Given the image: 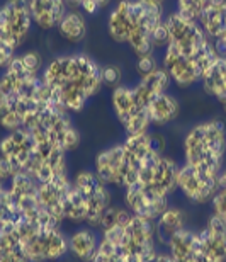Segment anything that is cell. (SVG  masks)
<instances>
[{
	"mask_svg": "<svg viewBox=\"0 0 226 262\" xmlns=\"http://www.w3.org/2000/svg\"><path fill=\"white\" fill-rule=\"evenodd\" d=\"M41 77L55 91L61 107L70 114L82 113L104 87L102 65L82 51L53 56L46 61Z\"/></svg>",
	"mask_w": 226,
	"mask_h": 262,
	"instance_id": "cell-1",
	"label": "cell"
},
{
	"mask_svg": "<svg viewBox=\"0 0 226 262\" xmlns=\"http://www.w3.org/2000/svg\"><path fill=\"white\" fill-rule=\"evenodd\" d=\"M182 164L219 176L226 165V123L204 119L186 131L182 138Z\"/></svg>",
	"mask_w": 226,
	"mask_h": 262,
	"instance_id": "cell-2",
	"label": "cell"
},
{
	"mask_svg": "<svg viewBox=\"0 0 226 262\" xmlns=\"http://www.w3.org/2000/svg\"><path fill=\"white\" fill-rule=\"evenodd\" d=\"M165 24L169 29V38L172 46L189 58L196 60L197 65L206 72L218 58L213 41L204 33L201 24L194 19H189L177 10H172L165 15Z\"/></svg>",
	"mask_w": 226,
	"mask_h": 262,
	"instance_id": "cell-3",
	"label": "cell"
},
{
	"mask_svg": "<svg viewBox=\"0 0 226 262\" xmlns=\"http://www.w3.org/2000/svg\"><path fill=\"white\" fill-rule=\"evenodd\" d=\"M14 230L29 262H60L68 255V235L63 227H43L19 218Z\"/></svg>",
	"mask_w": 226,
	"mask_h": 262,
	"instance_id": "cell-4",
	"label": "cell"
},
{
	"mask_svg": "<svg viewBox=\"0 0 226 262\" xmlns=\"http://www.w3.org/2000/svg\"><path fill=\"white\" fill-rule=\"evenodd\" d=\"M129 15L131 28L126 46L131 50V53L136 58L143 55L156 53L151 36H153L155 29L165 20V7L148 2V0H131Z\"/></svg>",
	"mask_w": 226,
	"mask_h": 262,
	"instance_id": "cell-5",
	"label": "cell"
},
{
	"mask_svg": "<svg viewBox=\"0 0 226 262\" xmlns=\"http://www.w3.org/2000/svg\"><path fill=\"white\" fill-rule=\"evenodd\" d=\"M29 131H39V133L46 135L51 141L70 154L75 151L80 146L82 136L80 131L75 126L72 119V114L66 113L60 104L50 102L41 109L36 121L33 123V126L29 128Z\"/></svg>",
	"mask_w": 226,
	"mask_h": 262,
	"instance_id": "cell-6",
	"label": "cell"
},
{
	"mask_svg": "<svg viewBox=\"0 0 226 262\" xmlns=\"http://www.w3.org/2000/svg\"><path fill=\"white\" fill-rule=\"evenodd\" d=\"M7 187L10 192V199L14 203L15 213H17L20 220L43 225V227H63L56 220L51 218L48 213L43 211L38 198L39 182L33 176L24 174V172L15 174Z\"/></svg>",
	"mask_w": 226,
	"mask_h": 262,
	"instance_id": "cell-7",
	"label": "cell"
},
{
	"mask_svg": "<svg viewBox=\"0 0 226 262\" xmlns=\"http://www.w3.org/2000/svg\"><path fill=\"white\" fill-rule=\"evenodd\" d=\"M111 109L114 118L123 128L126 136L145 135L151 131V121L146 107L138 102L133 85L116 87L111 91Z\"/></svg>",
	"mask_w": 226,
	"mask_h": 262,
	"instance_id": "cell-8",
	"label": "cell"
},
{
	"mask_svg": "<svg viewBox=\"0 0 226 262\" xmlns=\"http://www.w3.org/2000/svg\"><path fill=\"white\" fill-rule=\"evenodd\" d=\"M160 238L155 220L131 216L124 228L121 252L124 257H136L151 260L160 250Z\"/></svg>",
	"mask_w": 226,
	"mask_h": 262,
	"instance_id": "cell-9",
	"label": "cell"
},
{
	"mask_svg": "<svg viewBox=\"0 0 226 262\" xmlns=\"http://www.w3.org/2000/svg\"><path fill=\"white\" fill-rule=\"evenodd\" d=\"M34 28L29 0H4L0 4V38L15 50L28 43Z\"/></svg>",
	"mask_w": 226,
	"mask_h": 262,
	"instance_id": "cell-10",
	"label": "cell"
},
{
	"mask_svg": "<svg viewBox=\"0 0 226 262\" xmlns=\"http://www.w3.org/2000/svg\"><path fill=\"white\" fill-rule=\"evenodd\" d=\"M72 184L83 198H85V201L88 204L87 227L97 230L104 211L114 203L111 187L104 184L97 177L96 172L91 169L78 170L77 174L73 176Z\"/></svg>",
	"mask_w": 226,
	"mask_h": 262,
	"instance_id": "cell-11",
	"label": "cell"
},
{
	"mask_svg": "<svg viewBox=\"0 0 226 262\" xmlns=\"http://www.w3.org/2000/svg\"><path fill=\"white\" fill-rule=\"evenodd\" d=\"M177 192L189 204H194V206H209L214 196L219 192L218 176L208 174V172L194 169L191 165L180 164Z\"/></svg>",
	"mask_w": 226,
	"mask_h": 262,
	"instance_id": "cell-12",
	"label": "cell"
},
{
	"mask_svg": "<svg viewBox=\"0 0 226 262\" xmlns=\"http://www.w3.org/2000/svg\"><path fill=\"white\" fill-rule=\"evenodd\" d=\"M94 172L104 184L123 191L133 184L129 176L128 160H126L123 141L102 148L94 159Z\"/></svg>",
	"mask_w": 226,
	"mask_h": 262,
	"instance_id": "cell-13",
	"label": "cell"
},
{
	"mask_svg": "<svg viewBox=\"0 0 226 262\" xmlns=\"http://www.w3.org/2000/svg\"><path fill=\"white\" fill-rule=\"evenodd\" d=\"M178 172H180V164L173 157L164 154L141 172L136 184H141L162 198L172 199L173 194H177Z\"/></svg>",
	"mask_w": 226,
	"mask_h": 262,
	"instance_id": "cell-14",
	"label": "cell"
},
{
	"mask_svg": "<svg viewBox=\"0 0 226 262\" xmlns=\"http://www.w3.org/2000/svg\"><path fill=\"white\" fill-rule=\"evenodd\" d=\"M0 157L7 160L17 174H20V172L29 174L31 165H33L36 157V143L33 133L26 128L5 133L0 138Z\"/></svg>",
	"mask_w": 226,
	"mask_h": 262,
	"instance_id": "cell-15",
	"label": "cell"
},
{
	"mask_svg": "<svg viewBox=\"0 0 226 262\" xmlns=\"http://www.w3.org/2000/svg\"><path fill=\"white\" fill-rule=\"evenodd\" d=\"M160 65L169 73L173 85L177 89H182V91L196 87L197 83H201V78L204 75L202 68L197 65L196 60L189 58L172 45L162 50Z\"/></svg>",
	"mask_w": 226,
	"mask_h": 262,
	"instance_id": "cell-16",
	"label": "cell"
},
{
	"mask_svg": "<svg viewBox=\"0 0 226 262\" xmlns=\"http://www.w3.org/2000/svg\"><path fill=\"white\" fill-rule=\"evenodd\" d=\"M123 204L133 216L156 220L172 204V199L162 198L141 184H133L123 189Z\"/></svg>",
	"mask_w": 226,
	"mask_h": 262,
	"instance_id": "cell-17",
	"label": "cell"
},
{
	"mask_svg": "<svg viewBox=\"0 0 226 262\" xmlns=\"http://www.w3.org/2000/svg\"><path fill=\"white\" fill-rule=\"evenodd\" d=\"M197 240L202 262H226V223L221 220L209 214L197 230Z\"/></svg>",
	"mask_w": 226,
	"mask_h": 262,
	"instance_id": "cell-18",
	"label": "cell"
},
{
	"mask_svg": "<svg viewBox=\"0 0 226 262\" xmlns=\"http://www.w3.org/2000/svg\"><path fill=\"white\" fill-rule=\"evenodd\" d=\"M70 187H72L70 176L60 177V179H53L48 182H39L38 187V198L43 211L48 213L60 225L65 223V218H63V204H65L66 192Z\"/></svg>",
	"mask_w": 226,
	"mask_h": 262,
	"instance_id": "cell-19",
	"label": "cell"
},
{
	"mask_svg": "<svg viewBox=\"0 0 226 262\" xmlns=\"http://www.w3.org/2000/svg\"><path fill=\"white\" fill-rule=\"evenodd\" d=\"M101 244V233L87 225L75 228L68 235V255L78 262H92Z\"/></svg>",
	"mask_w": 226,
	"mask_h": 262,
	"instance_id": "cell-20",
	"label": "cell"
},
{
	"mask_svg": "<svg viewBox=\"0 0 226 262\" xmlns=\"http://www.w3.org/2000/svg\"><path fill=\"white\" fill-rule=\"evenodd\" d=\"M164 247L172 262H202L199 252L197 230L194 228H184L182 232L167 240Z\"/></svg>",
	"mask_w": 226,
	"mask_h": 262,
	"instance_id": "cell-21",
	"label": "cell"
},
{
	"mask_svg": "<svg viewBox=\"0 0 226 262\" xmlns=\"http://www.w3.org/2000/svg\"><path fill=\"white\" fill-rule=\"evenodd\" d=\"M146 111H148L151 128L160 129V128L170 126L172 123L177 121L178 116H180L182 106L175 94H172L169 91V92H164V94H160V96H156L153 101L146 106Z\"/></svg>",
	"mask_w": 226,
	"mask_h": 262,
	"instance_id": "cell-22",
	"label": "cell"
},
{
	"mask_svg": "<svg viewBox=\"0 0 226 262\" xmlns=\"http://www.w3.org/2000/svg\"><path fill=\"white\" fill-rule=\"evenodd\" d=\"M34 26L41 31H53L66 14V0H29Z\"/></svg>",
	"mask_w": 226,
	"mask_h": 262,
	"instance_id": "cell-23",
	"label": "cell"
},
{
	"mask_svg": "<svg viewBox=\"0 0 226 262\" xmlns=\"http://www.w3.org/2000/svg\"><path fill=\"white\" fill-rule=\"evenodd\" d=\"M170 85H172V80H170L169 73L160 65L155 72H151L150 75L138 78V82L133 85V91H134L136 99H138V102L143 107H146L156 96H160V94H164V92H169Z\"/></svg>",
	"mask_w": 226,
	"mask_h": 262,
	"instance_id": "cell-24",
	"label": "cell"
},
{
	"mask_svg": "<svg viewBox=\"0 0 226 262\" xmlns=\"http://www.w3.org/2000/svg\"><path fill=\"white\" fill-rule=\"evenodd\" d=\"M131 0H116L106 19V31L109 39L116 45H126L131 28L129 15Z\"/></svg>",
	"mask_w": 226,
	"mask_h": 262,
	"instance_id": "cell-25",
	"label": "cell"
},
{
	"mask_svg": "<svg viewBox=\"0 0 226 262\" xmlns=\"http://www.w3.org/2000/svg\"><path fill=\"white\" fill-rule=\"evenodd\" d=\"M56 33L65 43L77 46L85 41L88 34V24L87 15L77 9H68L66 14L63 15L60 24L56 26Z\"/></svg>",
	"mask_w": 226,
	"mask_h": 262,
	"instance_id": "cell-26",
	"label": "cell"
},
{
	"mask_svg": "<svg viewBox=\"0 0 226 262\" xmlns=\"http://www.w3.org/2000/svg\"><path fill=\"white\" fill-rule=\"evenodd\" d=\"M201 24L208 38L214 41L226 36V0H209L204 7L201 17L197 20Z\"/></svg>",
	"mask_w": 226,
	"mask_h": 262,
	"instance_id": "cell-27",
	"label": "cell"
},
{
	"mask_svg": "<svg viewBox=\"0 0 226 262\" xmlns=\"http://www.w3.org/2000/svg\"><path fill=\"white\" fill-rule=\"evenodd\" d=\"M201 87L206 96L214 99L219 106L226 101V58H216L204 72Z\"/></svg>",
	"mask_w": 226,
	"mask_h": 262,
	"instance_id": "cell-28",
	"label": "cell"
},
{
	"mask_svg": "<svg viewBox=\"0 0 226 262\" xmlns=\"http://www.w3.org/2000/svg\"><path fill=\"white\" fill-rule=\"evenodd\" d=\"M156 223V232H159V238L162 247L167 244V240H170L173 235L182 232L184 228H187V211L182 206L177 204H170L159 218L155 220Z\"/></svg>",
	"mask_w": 226,
	"mask_h": 262,
	"instance_id": "cell-29",
	"label": "cell"
},
{
	"mask_svg": "<svg viewBox=\"0 0 226 262\" xmlns=\"http://www.w3.org/2000/svg\"><path fill=\"white\" fill-rule=\"evenodd\" d=\"M63 218H65V223L77 225V227L87 225L88 204L85 201V198L73 187V184L70 189H68L65 204H63Z\"/></svg>",
	"mask_w": 226,
	"mask_h": 262,
	"instance_id": "cell-30",
	"label": "cell"
},
{
	"mask_svg": "<svg viewBox=\"0 0 226 262\" xmlns=\"http://www.w3.org/2000/svg\"><path fill=\"white\" fill-rule=\"evenodd\" d=\"M0 262H29L14 227L0 232Z\"/></svg>",
	"mask_w": 226,
	"mask_h": 262,
	"instance_id": "cell-31",
	"label": "cell"
},
{
	"mask_svg": "<svg viewBox=\"0 0 226 262\" xmlns=\"http://www.w3.org/2000/svg\"><path fill=\"white\" fill-rule=\"evenodd\" d=\"M133 214L129 213V209L124 206V204H116L112 203L106 211H104L101 223H99L97 232H107V230H114V228H124L128 222L131 220Z\"/></svg>",
	"mask_w": 226,
	"mask_h": 262,
	"instance_id": "cell-32",
	"label": "cell"
},
{
	"mask_svg": "<svg viewBox=\"0 0 226 262\" xmlns=\"http://www.w3.org/2000/svg\"><path fill=\"white\" fill-rule=\"evenodd\" d=\"M17 220L19 216L15 213L12 199H10L9 187L0 184V232L14 227Z\"/></svg>",
	"mask_w": 226,
	"mask_h": 262,
	"instance_id": "cell-33",
	"label": "cell"
},
{
	"mask_svg": "<svg viewBox=\"0 0 226 262\" xmlns=\"http://www.w3.org/2000/svg\"><path fill=\"white\" fill-rule=\"evenodd\" d=\"M92 262H124V257L118 244L101 237V244H99L97 254Z\"/></svg>",
	"mask_w": 226,
	"mask_h": 262,
	"instance_id": "cell-34",
	"label": "cell"
},
{
	"mask_svg": "<svg viewBox=\"0 0 226 262\" xmlns=\"http://www.w3.org/2000/svg\"><path fill=\"white\" fill-rule=\"evenodd\" d=\"M112 0H66L68 9H77L85 15H97L111 5Z\"/></svg>",
	"mask_w": 226,
	"mask_h": 262,
	"instance_id": "cell-35",
	"label": "cell"
},
{
	"mask_svg": "<svg viewBox=\"0 0 226 262\" xmlns=\"http://www.w3.org/2000/svg\"><path fill=\"white\" fill-rule=\"evenodd\" d=\"M209 0H175V10L189 19L199 20Z\"/></svg>",
	"mask_w": 226,
	"mask_h": 262,
	"instance_id": "cell-36",
	"label": "cell"
},
{
	"mask_svg": "<svg viewBox=\"0 0 226 262\" xmlns=\"http://www.w3.org/2000/svg\"><path fill=\"white\" fill-rule=\"evenodd\" d=\"M123 68L118 63H106L102 65V83L107 89H116L123 85Z\"/></svg>",
	"mask_w": 226,
	"mask_h": 262,
	"instance_id": "cell-37",
	"label": "cell"
},
{
	"mask_svg": "<svg viewBox=\"0 0 226 262\" xmlns=\"http://www.w3.org/2000/svg\"><path fill=\"white\" fill-rule=\"evenodd\" d=\"M159 67H160V60L156 58L155 53H150V55H143V56H138V58H136L134 72H136V75L141 78L145 75H150V73L155 72Z\"/></svg>",
	"mask_w": 226,
	"mask_h": 262,
	"instance_id": "cell-38",
	"label": "cell"
},
{
	"mask_svg": "<svg viewBox=\"0 0 226 262\" xmlns=\"http://www.w3.org/2000/svg\"><path fill=\"white\" fill-rule=\"evenodd\" d=\"M209 208H211V214H214L223 223H226V187L219 189V192L214 196L211 204H209Z\"/></svg>",
	"mask_w": 226,
	"mask_h": 262,
	"instance_id": "cell-39",
	"label": "cell"
},
{
	"mask_svg": "<svg viewBox=\"0 0 226 262\" xmlns=\"http://www.w3.org/2000/svg\"><path fill=\"white\" fill-rule=\"evenodd\" d=\"M15 55H17V50L5 39L0 38V72H4L10 65V61L15 58Z\"/></svg>",
	"mask_w": 226,
	"mask_h": 262,
	"instance_id": "cell-40",
	"label": "cell"
},
{
	"mask_svg": "<svg viewBox=\"0 0 226 262\" xmlns=\"http://www.w3.org/2000/svg\"><path fill=\"white\" fill-rule=\"evenodd\" d=\"M17 174L14 170V167L9 164L7 160L0 157V184L2 186H9V182L12 181V177Z\"/></svg>",
	"mask_w": 226,
	"mask_h": 262,
	"instance_id": "cell-41",
	"label": "cell"
},
{
	"mask_svg": "<svg viewBox=\"0 0 226 262\" xmlns=\"http://www.w3.org/2000/svg\"><path fill=\"white\" fill-rule=\"evenodd\" d=\"M150 262H172V259L169 257V254H167L165 250H159V254H156Z\"/></svg>",
	"mask_w": 226,
	"mask_h": 262,
	"instance_id": "cell-42",
	"label": "cell"
},
{
	"mask_svg": "<svg viewBox=\"0 0 226 262\" xmlns=\"http://www.w3.org/2000/svg\"><path fill=\"white\" fill-rule=\"evenodd\" d=\"M218 182H219V189H224V187H226V165L221 169V172H219Z\"/></svg>",
	"mask_w": 226,
	"mask_h": 262,
	"instance_id": "cell-43",
	"label": "cell"
},
{
	"mask_svg": "<svg viewBox=\"0 0 226 262\" xmlns=\"http://www.w3.org/2000/svg\"><path fill=\"white\" fill-rule=\"evenodd\" d=\"M5 104H7V97H5L4 92L0 91V111H2V107L5 106Z\"/></svg>",
	"mask_w": 226,
	"mask_h": 262,
	"instance_id": "cell-44",
	"label": "cell"
},
{
	"mask_svg": "<svg viewBox=\"0 0 226 262\" xmlns=\"http://www.w3.org/2000/svg\"><path fill=\"white\" fill-rule=\"evenodd\" d=\"M124 257V255H123ZM124 262H150V260H143V259H136V257H124Z\"/></svg>",
	"mask_w": 226,
	"mask_h": 262,
	"instance_id": "cell-45",
	"label": "cell"
},
{
	"mask_svg": "<svg viewBox=\"0 0 226 262\" xmlns=\"http://www.w3.org/2000/svg\"><path fill=\"white\" fill-rule=\"evenodd\" d=\"M148 2H153V4H156V5H162V7H165L167 0H148Z\"/></svg>",
	"mask_w": 226,
	"mask_h": 262,
	"instance_id": "cell-46",
	"label": "cell"
}]
</instances>
